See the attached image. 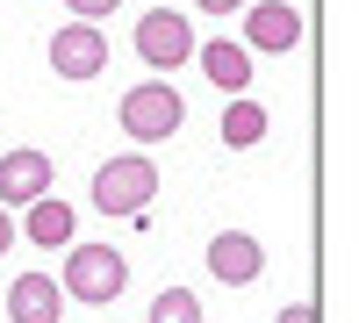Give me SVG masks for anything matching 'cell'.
<instances>
[{
  "mask_svg": "<svg viewBox=\"0 0 359 323\" xmlns=\"http://www.w3.org/2000/svg\"><path fill=\"white\" fill-rule=\"evenodd\" d=\"M8 323H65V295L50 273H15L8 280Z\"/></svg>",
  "mask_w": 359,
  "mask_h": 323,
  "instance_id": "9c48e42d",
  "label": "cell"
},
{
  "mask_svg": "<svg viewBox=\"0 0 359 323\" xmlns=\"http://www.w3.org/2000/svg\"><path fill=\"white\" fill-rule=\"evenodd\" d=\"M65 8H72V22L101 29V15H115V8H123V0H65Z\"/></svg>",
  "mask_w": 359,
  "mask_h": 323,
  "instance_id": "5bb4252c",
  "label": "cell"
},
{
  "mask_svg": "<svg viewBox=\"0 0 359 323\" xmlns=\"http://www.w3.org/2000/svg\"><path fill=\"white\" fill-rule=\"evenodd\" d=\"M137 57L151 65L158 79L172 72V65H187L194 57V22H187V8H151L137 22Z\"/></svg>",
  "mask_w": 359,
  "mask_h": 323,
  "instance_id": "277c9868",
  "label": "cell"
},
{
  "mask_svg": "<svg viewBox=\"0 0 359 323\" xmlns=\"http://www.w3.org/2000/svg\"><path fill=\"white\" fill-rule=\"evenodd\" d=\"M123 287H130V259L115 245H65V273H57V295H65V302L108 309Z\"/></svg>",
  "mask_w": 359,
  "mask_h": 323,
  "instance_id": "6da1fadb",
  "label": "cell"
},
{
  "mask_svg": "<svg viewBox=\"0 0 359 323\" xmlns=\"http://www.w3.org/2000/svg\"><path fill=\"white\" fill-rule=\"evenodd\" d=\"M194 8H201V15H245L252 0H194Z\"/></svg>",
  "mask_w": 359,
  "mask_h": 323,
  "instance_id": "2e32d148",
  "label": "cell"
},
{
  "mask_svg": "<svg viewBox=\"0 0 359 323\" xmlns=\"http://www.w3.org/2000/svg\"><path fill=\"white\" fill-rule=\"evenodd\" d=\"M194 65H201L208 79H216L230 101H245V94H252V50H245V43L208 36V43H194Z\"/></svg>",
  "mask_w": 359,
  "mask_h": 323,
  "instance_id": "30bf717a",
  "label": "cell"
},
{
  "mask_svg": "<svg viewBox=\"0 0 359 323\" xmlns=\"http://www.w3.org/2000/svg\"><path fill=\"white\" fill-rule=\"evenodd\" d=\"M115 123H123L137 144H165L180 123H187V101L172 94V79H144V86H130V94H123Z\"/></svg>",
  "mask_w": 359,
  "mask_h": 323,
  "instance_id": "3957f363",
  "label": "cell"
},
{
  "mask_svg": "<svg viewBox=\"0 0 359 323\" xmlns=\"http://www.w3.org/2000/svg\"><path fill=\"white\" fill-rule=\"evenodd\" d=\"M8 245H15V216L0 209V252H8Z\"/></svg>",
  "mask_w": 359,
  "mask_h": 323,
  "instance_id": "e0dca14e",
  "label": "cell"
},
{
  "mask_svg": "<svg viewBox=\"0 0 359 323\" xmlns=\"http://www.w3.org/2000/svg\"><path fill=\"white\" fill-rule=\"evenodd\" d=\"M294 43H302V8H294V0H252L245 8V50L287 57Z\"/></svg>",
  "mask_w": 359,
  "mask_h": 323,
  "instance_id": "5b68a950",
  "label": "cell"
},
{
  "mask_svg": "<svg viewBox=\"0 0 359 323\" xmlns=\"http://www.w3.org/2000/svg\"><path fill=\"white\" fill-rule=\"evenodd\" d=\"M72 201H57V194H43V201H29V223H22V238L29 245H43V252H65V245H79L72 238Z\"/></svg>",
  "mask_w": 359,
  "mask_h": 323,
  "instance_id": "8fae6325",
  "label": "cell"
},
{
  "mask_svg": "<svg viewBox=\"0 0 359 323\" xmlns=\"http://www.w3.org/2000/svg\"><path fill=\"white\" fill-rule=\"evenodd\" d=\"M50 180H57V165H50V151H0V209H29V201H43L50 194Z\"/></svg>",
  "mask_w": 359,
  "mask_h": 323,
  "instance_id": "52a82bcc",
  "label": "cell"
},
{
  "mask_svg": "<svg viewBox=\"0 0 359 323\" xmlns=\"http://www.w3.org/2000/svg\"><path fill=\"white\" fill-rule=\"evenodd\" d=\"M266 137V108L245 94V101H230L223 108V144H230V151H252V144Z\"/></svg>",
  "mask_w": 359,
  "mask_h": 323,
  "instance_id": "7c38bea8",
  "label": "cell"
},
{
  "mask_svg": "<svg viewBox=\"0 0 359 323\" xmlns=\"http://www.w3.org/2000/svg\"><path fill=\"white\" fill-rule=\"evenodd\" d=\"M273 323H323V316H316V302H287Z\"/></svg>",
  "mask_w": 359,
  "mask_h": 323,
  "instance_id": "9a60e30c",
  "label": "cell"
},
{
  "mask_svg": "<svg viewBox=\"0 0 359 323\" xmlns=\"http://www.w3.org/2000/svg\"><path fill=\"white\" fill-rule=\"evenodd\" d=\"M50 72L57 79H94V72H108V36H101V29H86V22H65V29H57V36H50Z\"/></svg>",
  "mask_w": 359,
  "mask_h": 323,
  "instance_id": "8992f818",
  "label": "cell"
},
{
  "mask_svg": "<svg viewBox=\"0 0 359 323\" xmlns=\"http://www.w3.org/2000/svg\"><path fill=\"white\" fill-rule=\"evenodd\" d=\"M94 209L101 216H144L158 201V165L144 158V151H123V158H101L94 165Z\"/></svg>",
  "mask_w": 359,
  "mask_h": 323,
  "instance_id": "7a4b0ae2",
  "label": "cell"
},
{
  "mask_svg": "<svg viewBox=\"0 0 359 323\" xmlns=\"http://www.w3.org/2000/svg\"><path fill=\"white\" fill-rule=\"evenodd\" d=\"M208 273H216L223 287H252L266 273V245L245 238V230H223V238H208Z\"/></svg>",
  "mask_w": 359,
  "mask_h": 323,
  "instance_id": "ba28073f",
  "label": "cell"
},
{
  "mask_svg": "<svg viewBox=\"0 0 359 323\" xmlns=\"http://www.w3.org/2000/svg\"><path fill=\"white\" fill-rule=\"evenodd\" d=\"M144 323H201V302L187 295V287H165V295L151 302V316Z\"/></svg>",
  "mask_w": 359,
  "mask_h": 323,
  "instance_id": "4fadbf2b",
  "label": "cell"
}]
</instances>
